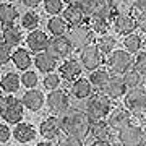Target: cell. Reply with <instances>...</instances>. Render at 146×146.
<instances>
[{
    "label": "cell",
    "mask_w": 146,
    "mask_h": 146,
    "mask_svg": "<svg viewBox=\"0 0 146 146\" xmlns=\"http://www.w3.org/2000/svg\"><path fill=\"white\" fill-rule=\"evenodd\" d=\"M145 117H146V109H145Z\"/></svg>",
    "instance_id": "obj_50"
},
{
    "label": "cell",
    "mask_w": 146,
    "mask_h": 146,
    "mask_svg": "<svg viewBox=\"0 0 146 146\" xmlns=\"http://www.w3.org/2000/svg\"><path fill=\"white\" fill-rule=\"evenodd\" d=\"M0 36H2V33H0Z\"/></svg>",
    "instance_id": "obj_52"
},
{
    "label": "cell",
    "mask_w": 146,
    "mask_h": 146,
    "mask_svg": "<svg viewBox=\"0 0 146 146\" xmlns=\"http://www.w3.org/2000/svg\"><path fill=\"white\" fill-rule=\"evenodd\" d=\"M131 123V112L128 109H114L107 115V125L110 127V130H120Z\"/></svg>",
    "instance_id": "obj_14"
},
{
    "label": "cell",
    "mask_w": 146,
    "mask_h": 146,
    "mask_svg": "<svg viewBox=\"0 0 146 146\" xmlns=\"http://www.w3.org/2000/svg\"><path fill=\"white\" fill-rule=\"evenodd\" d=\"M133 65V57L128 50H112L109 55V60H107V67H109V72L114 73V75H122L125 73L128 68Z\"/></svg>",
    "instance_id": "obj_4"
},
{
    "label": "cell",
    "mask_w": 146,
    "mask_h": 146,
    "mask_svg": "<svg viewBox=\"0 0 146 146\" xmlns=\"http://www.w3.org/2000/svg\"><path fill=\"white\" fill-rule=\"evenodd\" d=\"M145 47H146V37H145Z\"/></svg>",
    "instance_id": "obj_49"
},
{
    "label": "cell",
    "mask_w": 146,
    "mask_h": 146,
    "mask_svg": "<svg viewBox=\"0 0 146 146\" xmlns=\"http://www.w3.org/2000/svg\"><path fill=\"white\" fill-rule=\"evenodd\" d=\"M67 39L70 41L73 49H83L93 39V29L89 26H84L83 23L81 25H73L67 33Z\"/></svg>",
    "instance_id": "obj_6"
},
{
    "label": "cell",
    "mask_w": 146,
    "mask_h": 146,
    "mask_svg": "<svg viewBox=\"0 0 146 146\" xmlns=\"http://www.w3.org/2000/svg\"><path fill=\"white\" fill-rule=\"evenodd\" d=\"M60 125H62V131H65V135L84 140L89 135L91 119L88 117V114L84 110H70L68 109L60 117Z\"/></svg>",
    "instance_id": "obj_1"
},
{
    "label": "cell",
    "mask_w": 146,
    "mask_h": 146,
    "mask_svg": "<svg viewBox=\"0 0 146 146\" xmlns=\"http://www.w3.org/2000/svg\"><path fill=\"white\" fill-rule=\"evenodd\" d=\"M110 109H112V104L107 94H91L84 106V112L91 120H101L107 117Z\"/></svg>",
    "instance_id": "obj_2"
},
{
    "label": "cell",
    "mask_w": 146,
    "mask_h": 146,
    "mask_svg": "<svg viewBox=\"0 0 146 146\" xmlns=\"http://www.w3.org/2000/svg\"><path fill=\"white\" fill-rule=\"evenodd\" d=\"M133 7L136 11H146V0H133Z\"/></svg>",
    "instance_id": "obj_44"
},
{
    "label": "cell",
    "mask_w": 146,
    "mask_h": 146,
    "mask_svg": "<svg viewBox=\"0 0 146 146\" xmlns=\"http://www.w3.org/2000/svg\"><path fill=\"white\" fill-rule=\"evenodd\" d=\"M83 8L88 16L93 18H102L109 21L114 15V10L110 7L109 0H83Z\"/></svg>",
    "instance_id": "obj_5"
},
{
    "label": "cell",
    "mask_w": 146,
    "mask_h": 146,
    "mask_svg": "<svg viewBox=\"0 0 146 146\" xmlns=\"http://www.w3.org/2000/svg\"><path fill=\"white\" fill-rule=\"evenodd\" d=\"M109 2L115 13H131V10H135L133 0H109Z\"/></svg>",
    "instance_id": "obj_33"
},
{
    "label": "cell",
    "mask_w": 146,
    "mask_h": 146,
    "mask_svg": "<svg viewBox=\"0 0 146 146\" xmlns=\"http://www.w3.org/2000/svg\"><path fill=\"white\" fill-rule=\"evenodd\" d=\"M21 83L25 84L26 88H34V86L37 84V75L34 72H28V70H25L23 76H21Z\"/></svg>",
    "instance_id": "obj_40"
},
{
    "label": "cell",
    "mask_w": 146,
    "mask_h": 146,
    "mask_svg": "<svg viewBox=\"0 0 146 146\" xmlns=\"http://www.w3.org/2000/svg\"><path fill=\"white\" fill-rule=\"evenodd\" d=\"M21 26L25 28V29H29V31L36 29V28L39 26V16H37L34 11H28V13H25L23 20H21Z\"/></svg>",
    "instance_id": "obj_35"
},
{
    "label": "cell",
    "mask_w": 146,
    "mask_h": 146,
    "mask_svg": "<svg viewBox=\"0 0 146 146\" xmlns=\"http://www.w3.org/2000/svg\"><path fill=\"white\" fill-rule=\"evenodd\" d=\"M47 104H49L50 112H54L57 115H62L63 112H67L70 109V96L65 91L52 89L50 94L47 96Z\"/></svg>",
    "instance_id": "obj_9"
},
{
    "label": "cell",
    "mask_w": 146,
    "mask_h": 146,
    "mask_svg": "<svg viewBox=\"0 0 146 146\" xmlns=\"http://www.w3.org/2000/svg\"><path fill=\"white\" fill-rule=\"evenodd\" d=\"M11 136V131L7 125H0V143H7L10 140Z\"/></svg>",
    "instance_id": "obj_43"
},
{
    "label": "cell",
    "mask_w": 146,
    "mask_h": 146,
    "mask_svg": "<svg viewBox=\"0 0 146 146\" xmlns=\"http://www.w3.org/2000/svg\"><path fill=\"white\" fill-rule=\"evenodd\" d=\"M58 145H65V146H80L83 145V140H80V138H75V136H70L67 135L65 138L58 141Z\"/></svg>",
    "instance_id": "obj_41"
},
{
    "label": "cell",
    "mask_w": 146,
    "mask_h": 146,
    "mask_svg": "<svg viewBox=\"0 0 146 146\" xmlns=\"http://www.w3.org/2000/svg\"><path fill=\"white\" fill-rule=\"evenodd\" d=\"M141 44H143V41H141V37L138 36V34H135V33L125 34L123 46H125V49L130 54H136V52H138V50L141 49Z\"/></svg>",
    "instance_id": "obj_31"
},
{
    "label": "cell",
    "mask_w": 146,
    "mask_h": 146,
    "mask_svg": "<svg viewBox=\"0 0 146 146\" xmlns=\"http://www.w3.org/2000/svg\"><path fill=\"white\" fill-rule=\"evenodd\" d=\"M67 3H83V0H65Z\"/></svg>",
    "instance_id": "obj_46"
},
{
    "label": "cell",
    "mask_w": 146,
    "mask_h": 146,
    "mask_svg": "<svg viewBox=\"0 0 146 146\" xmlns=\"http://www.w3.org/2000/svg\"><path fill=\"white\" fill-rule=\"evenodd\" d=\"M65 21L68 25H81L86 20V11H84L81 3H68V7L65 8Z\"/></svg>",
    "instance_id": "obj_20"
},
{
    "label": "cell",
    "mask_w": 146,
    "mask_h": 146,
    "mask_svg": "<svg viewBox=\"0 0 146 146\" xmlns=\"http://www.w3.org/2000/svg\"><path fill=\"white\" fill-rule=\"evenodd\" d=\"M143 141V128H140L138 125L128 123L127 127L119 130V143L125 146H136L141 145Z\"/></svg>",
    "instance_id": "obj_10"
},
{
    "label": "cell",
    "mask_w": 146,
    "mask_h": 146,
    "mask_svg": "<svg viewBox=\"0 0 146 146\" xmlns=\"http://www.w3.org/2000/svg\"><path fill=\"white\" fill-rule=\"evenodd\" d=\"M11 60H13V63L16 65V68L18 70H28V68L31 67V55H29V52H28L26 49H18L16 52L11 54Z\"/></svg>",
    "instance_id": "obj_26"
},
{
    "label": "cell",
    "mask_w": 146,
    "mask_h": 146,
    "mask_svg": "<svg viewBox=\"0 0 146 146\" xmlns=\"http://www.w3.org/2000/svg\"><path fill=\"white\" fill-rule=\"evenodd\" d=\"M2 99H3V96H2V93H0V102H2Z\"/></svg>",
    "instance_id": "obj_48"
},
{
    "label": "cell",
    "mask_w": 146,
    "mask_h": 146,
    "mask_svg": "<svg viewBox=\"0 0 146 146\" xmlns=\"http://www.w3.org/2000/svg\"><path fill=\"white\" fill-rule=\"evenodd\" d=\"M13 138L20 143H29L36 138V128L31 123H20L18 122L16 128L13 130Z\"/></svg>",
    "instance_id": "obj_22"
},
{
    "label": "cell",
    "mask_w": 146,
    "mask_h": 146,
    "mask_svg": "<svg viewBox=\"0 0 146 146\" xmlns=\"http://www.w3.org/2000/svg\"><path fill=\"white\" fill-rule=\"evenodd\" d=\"M125 107L131 114H141L146 109V88H130L125 96Z\"/></svg>",
    "instance_id": "obj_8"
},
{
    "label": "cell",
    "mask_w": 146,
    "mask_h": 146,
    "mask_svg": "<svg viewBox=\"0 0 146 146\" xmlns=\"http://www.w3.org/2000/svg\"><path fill=\"white\" fill-rule=\"evenodd\" d=\"M109 78H110V72H109V70H104V68H96V70L91 72L89 81H91V84H93V88L101 89V91H102V88H104L106 83L109 81Z\"/></svg>",
    "instance_id": "obj_25"
},
{
    "label": "cell",
    "mask_w": 146,
    "mask_h": 146,
    "mask_svg": "<svg viewBox=\"0 0 146 146\" xmlns=\"http://www.w3.org/2000/svg\"><path fill=\"white\" fill-rule=\"evenodd\" d=\"M23 3H25V7H28V8H36V7L41 3V0H23Z\"/></svg>",
    "instance_id": "obj_45"
},
{
    "label": "cell",
    "mask_w": 146,
    "mask_h": 146,
    "mask_svg": "<svg viewBox=\"0 0 146 146\" xmlns=\"http://www.w3.org/2000/svg\"><path fill=\"white\" fill-rule=\"evenodd\" d=\"M122 78H123V83H125L127 89L140 86V83H141V75L136 70H130V68L125 73H122Z\"/></svg>",
    "instance_id": "obj_32"
},
{
    "label": "cell",
    "mask_w": 146,
    "mask_h": 146,
    "mask_svg": "<svg viewBox=\"0 0 146 146\" xmlns=\"http://www.w3.org/2000/svg\"><path fill=\"white\" fill-rule=\"evenodd\" d=\"M88 26L91 28L94 33H98V34H104V33H107L109 21L102 20V18H93V16H89L88 18Z\"/></svg>",
    "instance_id": "obj_34"
},
{
    "label": "cell",
    "mask_w": 146,
    "mask_h": 146,
    "mask_svg": "<svg viewBox=\"0 0 146 146\" xmlns=\"http://www.w3.org/2000/svg\"><path fill=\"white\" fill-rule=\"evenodd\" d=\"M72 44H70V41H68L67 37L63 36H55V39H52V41H49V44H47L46 50L52 57H55L58 60V58H65L68 57L70 54H72Z\"/></svg>",
    "instance_id": "obj_11"
},
{
    "label": "cell",
    "mask_w": 146,
    "mask_h": 146,
    "mask_svg": "<svg viewBox=\"0 0 146 146\" xmlns=\"http://www.w3.org/2000/svg\"><path fill=\"white\" fill-rule=\"evenodd\" d=\"M11 60V46L7 42H0V65H5Z\"/></svg>",
    "instance_id": "obj_39"
},
{
    "label": "cell",
    "mask_w": 146,
    "mask_h": 146,
    "mask_svg": "<svg viewBox=\"0 0 146 146\" xmlns=\"http://www.w3.org/2000/svg\"><path fill=\"white\" fill-rule=\"evenodd\" d=\"M89 133L94 138V141H106L109 145H114V138H112V133H110V127L107 125V122H104V119L91 120Z\"/></svg>",
    "instance_id": "obj_12"
},
{
    "label": "cell",
    "mask_w": 146,
    "mask_h": 146,
    "mask_svg": "<svg viewBox=\"0 0 146 146\" xmlns=\"http://www.w3.org/2000/svg\"><path fill=\"white\" fill-rule=\"evenodd\" d=\"M70 93L76 98V99H88L93 94V84L86 78H76L73 80L72 86H70Z\"/></svg>",
    "instance_id": "obj_21"
},
{
    "label": "cell",
    "mask_w": 146,
    "mask_h": 146,
    "mask_svg": "<svg viewBox=\"0 0 146 146\" xmlns=\"http://www.w3.org/2000/svg\"><path fill=\"white\" fill-rule=\"evenodd\" d=\"M18 18V10L10 3H0V25L10 26Z\"/></svg>",
    "instance_id": "obj_24"
},
{
    "label": "cell",
    "mask_w": 146,
    "mask_h": 146,
    "mask_svg": "<svg viewBox=\"0 0 146 146\" xmlns=\"http://www.w3.org/2000/svg\"><path fill=\"white\" fill-rule=\"evenodd\" d=\"M80 50H81V54H80V62H81V65L86 70L93 72V70L101 67V63H102V52L99 50V47L96 46V44H91L89 42L88 46H84Z\"/></svg>",
    "instance_id": "obj_7"
},
{
    "label": "cell",
    "mask_w": 146,
    "mask_h": 146,
    "mask_svg": "<svg viewBox=\"0 0 146 146\" xmlns=\"http://www.w3.org/2000/svg\"><path fill=\"white\" fill-rule=\"evenodd\" d=\"M133 67H135V70L141 75V78L146 76V52L138 54L136 60H133Z\"/></svg>",
    "instance_id": "obj_38"
},
{
    "label": "cell",
    "mask_w": 146,
    "mask_h": 146,
    "mask_svg": "<svg viewBox=\"0 0 146 146\" xmlns=\"http://www.w3.org/2000/svg\"><path fill=\"white\" fill-rule=\"evenodd\" d=\"M102 91H104V94L109 96L110 99H119V98H122V96L127 93V86H125V83H123V78H122L120 75H114V76H110L109 81L106 83Z\"/></svg>",
    "instance_id": "obj_16"
},
{
    "label": "cell",
    "mask_w": 146,
    "mask_h": 146,
    "mask_svg": "<svg viewBox=\"0 0 146 146\" xmlns=\"http://www.w3.org/2000/svg\"><path fill=\"white\" fill-rule=\"evenodd\" d=\"M34 63H36L39 72L50 73V72H54V68L57 67V58L52 57L49 52H37L36 58H34Z\"/></svg>",
    "instance_id": "obj_23"
},
{
    "label": "cell",
    "mask_w": 146,
    "mask_h": 146,
    "mask_svg": "<svg viewBox=\"0 0 146 146\" xmlns=\"http://www.w3.org/2000/svg\"><path fill=\"white\" fill-rule=\"evenodd\" d=\"M39 133L42 135V138H46L49 141L57 140L58 135L62 133L60 119H57V117H49V119H46L41 123V127H39Z\"/></svg>",
    "instance_id": "obj_15"
},
{
    "label": "cell",
    "mask_w": 146,
    "mask_h": 146,
    "mask_svg": "<svg viewBox=\"0 0 146 146\" xmlns=\"http://www.w3.org/2000/svg\"><path fill=\"white\" fill-rule=\"evenodd\" d=\"M135 20H136V28H140L143 33H146V11H138Z\"/></svg>",
    "instance_id": "obj_42"
},
{
    "label": "cell",
    "mask_w": 146,
    "mask_h": 146,
    "mask_svg": "<svg viewBox=\"0 0 146 146\" xmlns=\"http://www.w3.org/2000/svg\"><path fill=\"white\" fill-rule=\"evenodd\" d=\"M141 145H146V128H143V141H141Z\"/></svg>",
    "instance_id": "obj_47"
},
{
    "label": "cell",
    "mask_w": 146,
    "mask_h": 146,
    "mask_svg": "<svg viewBox=\"0 0 146 146\" xmlns=\"http://www.w3.org/2000/svg\"><path fill=\"white\" fill-rule=\"evenodd\" d=\"M26 44L29 47V50L33 52H42L46 50L47 44H49V37L44 31H39V29H33L26 37Z\"/></svg>",
    "instance_id": "obj_17"
},
{
    "label": "cell",
    "mask_w": 146,
    "mask_h": 146,
    "mask_svg": "<svg viewBox=\"0 0 146 146\" xmlns=\"http://www.w3.org/2000/svg\"><path fill=\"white\" fill-rule=\"evenodd\" d=\"M20 83H21V76H18L16 73H7L3 78L0 80V86H2V89L3 91H7V93H15V91H18V88H20Z\"/></svg>",
    "instance_id": "obj_27"
},
{
    "label": "cell",
    "mask_w": 146,
    "mask_h": 146,
    "mask_svg": "<svg viewBox=\"0 0 146 146\" xmlns=\"http://www.w3.org/2000/svg\"><path fill=\"white\" fill-rule=\"evenodd\" d=\"M112 23H114V29L122 36L130 34L136 29V20L131 13H117L112 18Z\"/></svg>",
    "instance_id": "obj_13"
},
{
    "label": "cell",
    "mask_w": 146,
    "mask_h": 146,
    "mask_svg": "<svg viewBox=\"0 0 146 146\" xmlns=\"http://www.w3.org/2000/svg\"><path fill=\"white\" fill-rule=\"evenodd\" d=\"M23 109H25V106H23L21 99L10 94V96L3 98L0 102V117L8 123H18L23 119Z\"/></svg>",
    "instance_id": "obj_3"
},
{
    "label": "cell",
    "mask_w": 146,
    "mask_h": 146,
    "mask_svg": "<svg viewBox=\"0 0 146 146\" xmlns=\"http://www.w3.org/2000/svg\"><path fill=\"white\" fill-rule=\"evenodd\" d=\"M58 72H60V78H63L65 81H73L81 75V62L75 58H68L60 65Z\"/></svg>",
    "instance_id": "obj_18"
},
{
    "label": "cell",
    "mask_w": 146,
    "mask_h": 146,
    "mask_svg": "<svg viewBox=\"0 0 146 146\" xmlns=\"http://www.w3.org/2000/svg\"><path fill=\"white\" fill-rule=\"evenodd\" d=\"M44 99H46V98H44L42 91L29 89V91L25 93L21 102H23V106H25L28 110H31V112H37V110H41L42 104H44Z\"/></svg>",
    "instance_id": "obj_19"
},
{
    "label": "cell",
    "mask_w": 146,
    "mask_h": 146,
    "mask_svg": "<svg viewBox=\"0 0 146 146\" xmlns=\"http://www.w3.org/2000/svg\"><path fill=\"white\" fill-rule=\"evenodd\" d=\"M96 46L99 47V50L102 54H110L112 50L115 49V46H117V41L114 39V36H110V34H101L99 39H98V42H96Z\"/></svg>",
    "instance_id": "obj_30"
},
{
    "label": "cell",
    "mask_w": 146,
    "mask_h": 146,
    "mask_svg": "<svg viewBox=\"0 0 146 146\" xmlns=\"http://www.w3.org/2000/svg\"><path fill=\"white\" fill-rule=\"evenodd\" d=\"M2 39L3 42H7L8 46H18L21 42V31L18 29L16 26L10 25V26H7L3 31H2Z\"/></svg>",
    "instance_id": "obj_29"
},
{
    "label": "cell",
    "mask_w": 146,
    "mask_h": 146,
    "mask_svg": "<svg viewBox=\"0 0 146 146\" xmlns=\"http://www.w3.org/2000/svg\"><path fill=\"white\" fill-rule=\"evenodd\" d=\"M7 2H13V0H7Z\"/></svg>",
    "instance_id": "obj_51"
},
{
    "label": "cell",
    "mask_w": 146,
    "mask_h": 146,
    "mask_svg": "<svg viewBox=\"0 0 146 146\" xmlns=\"http://www.w3.org/2000/svg\"><path fill=\"white\" fill-rule=\"evenodd\" d=\"M58 84H60V76L55 75V73H47V76L44 78V88L52 91V89H57Z\"/></svg>",
    "instance_id": "obj_37"
},
{
    "label": "cell",
    "mask_w": 146,
    "mask_h": 146,
    "mask_svg": "<svg viewBox=\"0 0 146 146\" xmlns=\"http://www.w3.org/2000/svg\"><path fill=\"white\" fill-rule=\"evenodd\" d=\"M44 8L50 15H58L63 10V0H44Z\"/></svg>",
    "instance_id": "obj_36"
},
{
    "label": "cell",
    "mask_w": 146,
    "mask_h": 146,
    "mask_svg": "<svg viewBox=\"0 0 146 146\" xmlns=\"http://www.w3.org/2000/svg\"><path fill=\"white\" fill-rule=\"evenodd\" d=\"M47 29L52 33V36H63L68 29V23L63 18H58L54 15L47 23Z\"/></svg>",
    "instance_id": "obj_28"
}]
</instances>
